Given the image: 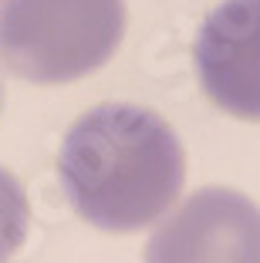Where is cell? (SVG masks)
Returning <instances> with one entry per match:
<instances>
[{
  "mask_svg": "<svg viewBox=\"0 0 260 263\" xmlns=\"http://www.w3.org/2000/svg\"><path fill=\"white\" fill-rule=\"evenodd\" d=\"M58 176L71 209L105 233H135L179 199L186 159L166 118L142 105H98L68 128Z\"/></svg>",
  "mask_w": 260,
  "mask_h": 263,
  "instance_id": "1",
  "label": "cell"
},
{
  "mask_svg": "<svg viewBox=\"0 0 260 263\" xmlns=\"http://www.w3.org/2000/svg\"><path fill=\"white\" fill-rule=\"evenodd\" d=\"M122 34V0H0V61L34 85H68L98 71Z\"/></svg>",
  "mask_w": 260,
  "mask_h": 263,
  "instance_id": "2",
  "label": "cell"
},
{
  "mask_svg": "<svg viewBox=\"0 0 260 263\" xmlns=\"http://www.w3.org/2000/svg\"><path fill=\"white\" fill-rule=\"evenodd\" d=\"M146 263H260V206L237 189H196L155 226Z\"/></svg>",
  "mask_w": 260,
  "mask_h": 263,
  "instance_id": "3",
  "label": "cell"
},
{
  "mask_svg": "<svg viewBox=\"0 0 260 263\" xmlns=\"http://www.w3.org/2000/svg\"><path fill=\"white\" fill-rule=\"evenodd\" d=\"M196 74L227 115L260 122V0H223L196 34Z\"/></svg>",
  "mask_w": 260,
  "mask_h": 263,
  "instance_id": "4",
  "label": "cell"
},
{
  "mask_svg": "<svg viewBox=\"0 0 260 263\" xmlns=\"http://www.w3.org/2000/svg\"><path fill=\"white\" fill-rule=\"evenodd\" d=\"M27 226H31V209L24 186L7 169H0V263L21 250V243L27 240Z\"/></svg>",
  "mask_w": 260,
  "mask_h": 263,
  "instance_id": "5",
  "label": "cell"
},
{
  "mask_svg": "<svg viewBox=\"0 0 260 263\" xmlns=\"http://www.w3.org/2000/svg\"><path fill=\"white\" fill-rule=\"evenodd\" d=\"M0 101H4V91H0Z\"/></svg>",
  "mask_w": 260,
  "mask_h": 263,
  "instance_id": "6",
  "label": "cell"
}]
</instances>
